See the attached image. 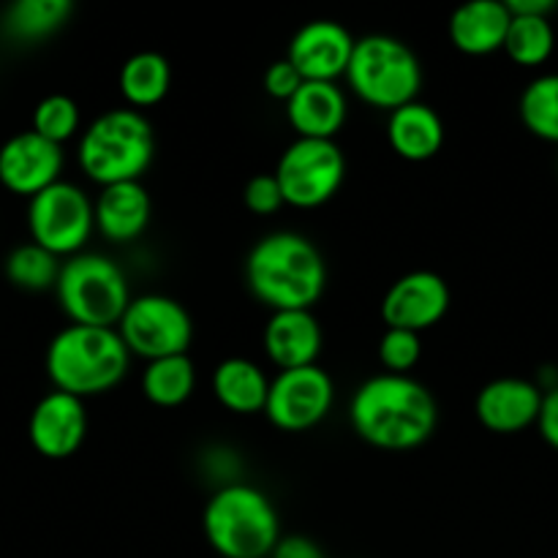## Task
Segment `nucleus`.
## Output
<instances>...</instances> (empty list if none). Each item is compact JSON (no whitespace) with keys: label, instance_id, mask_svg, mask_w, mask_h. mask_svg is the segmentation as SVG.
<instances>
[{"label":"nucleus","instance_id":"nucleus-1","mask_svg":"<svg viewBox=\"0 0 558 558\" xmlns=\"http://www.w3.org/2000/svg\"><path fill=\"white\" fill-rule=\"evenodd\" d=\"M349 423L365 441L385 452H409L430 441L439 425L436 396L414 376L376 374L354 390Z\"/></svg>","mask_w":558,"mask_h":558},{"label":"nucleus","instance_id":"nucleus-2","mask_svg":"<svg viewBox=\"0 0 558 558\" xmlns=\"http://www.w3.org/2000/svg\"><path fill=\"white\" fill-rule=\"evenodd\" d=\"M245 283L270 311H311L327 289V262L305 234L272 232L251 248Z\"/></svg>","mask_w":558,"mask_h":558},{"label":"nucleus","instance_id":"nucleus-3","mask_svg":"<svg viewBox=\"0 0 558 558\" xmlns=\"http://www.w3.org/2000/svg\"><path fill=\"white\" fill-rule=\"evenodd\" d=\"M131 357L118 327L69 325L49 341L44 363L54 390L85 401L114 390L129 374Z\"/></svg>","mask_w":558,"mask_h":558},{"label":"nucleus","instance_id":"nucleus-4","mask_svg":"<svg viewBox=\"0 0 558 558\" xmlns=\"http://www.w3.org/2000/svg\"><path fill=\"white\" fill-rule=\"evenodd\" d=\"M207 545L221 558H270L281 543V515L265 490L223 483L202 512Z\"/></svg>","mask_w":558,"mask_h":558},{"label":"nucleus","instance_id":"nucleus-5","mask_svg":"<svg viewBox=\"0 0 558 558\" xmlns=\"http://www.w3.org/2000/svg\"><path fill=\"white\" fill-rule=\"evenodd\" d=\"M80 167L101 189L136 183L156 158L153 123L136 109H109L98 114L80 136Z\"/></svg>","mask_w":558,"mask_h":558},{"label":"nucleus","instance_id":"nucleus-6","mask_svg":"<svg viewBox=\"0 0 558 558\" xmlns=\"http://www.w3.org/2000/svg\"><path fill=\"white\" fill-rule=\"evenodd\" d=\"M349 90L368 107L396 112L417 101L423 87V65L407 41L385 33L357 38L347 71Z\"/></svg>","mask_w":558,"mask_h":558},{"label":"nucleus","instance_id":"nucleus-7","mask_svg":"<svg viewBox=\"0 0 558 558\" xmlns=\"http://www.w3.org/2000/svg\"><path fill=\"white\" fill-rule=\"evenodd\" d=\"M54 294L71 325L85 327H118L134 300L123 267L85 251L63 262Z\"/></svg>","mask_w":558,"mask_h":558},{"label":"nucleus","instance_id":"nucleus-8","mask_svg":"<svg viewBox=\"0 0 558 558\" xmlns=\"http://www.w3.org/2000/svg\"><path fill=\"white\" fill-rule=\"evenodd\" d=\"M272 174L287 205L316 210L341 191L347 180V156L336 140H294L281 153Z\"/></svg>","mask_w":558,"mask_h":558},{"label":"nucleus","instance_id":"nucleus-9","mask_svg":"<svg viewBox=\"0 0 558 558\" xmlns=\"http://www.w3.org/2000/svg\"><path fill=\"white\" fill-rule=\"evenodd\" d=\"M27 229L33 243L54 256H76L96 232V205L80 185L58 180L27 205Z\"/></svg>","mask_w":558,"mask_h":558},{"label":"nucleus","instance_id":"nucleus-10","mask_svg":"<svg viewBox=\"0 0 558 558\" xmlns=\"http://www.w3.org/2000/svg\"><path fill=\"white\" fill-rule=\"evenodd\" d=\"M131 354L147 360L189 354L194 343V319L189 308L167 294H140L131 300L118 325Z\"/></svg>","mask_w":558,"mask_h":558},{"label":"nucleus","instance_id":"nucleus-11","mask_svg":"<svg viewBox=\"0 0 558 558\" xmlns=\"http://www.w3.org/2000/svg\"><path fill=\"white\" fill-rule=\"evenodd\" d=\"M336 403V385L322 365L278 371L270 381L265 417L287 434H303L325 423Z\"/></svg>","mask_w":558,"mask_h":558},{"label":"nucleus","instance_id":"nucleus-12","mask_svg":"<svg viewBox=\"0 0 558 558\" xmlns=\"http://www.w3.org/2000/svg\"><path fill=\"white\" fill-rule=\"evenodd\" d=\"M452 303L450 287L434 270H412L390 283L381 298V319L392 330L425 332L439 325Z\"/></svg>","mask_w":558,"mask_h":558},{"label":"nucleus","instance_id":"nucleus-13","mask_svg":"<svg viewBox=\"0 0 558 558\" xmlns=\"http://www.w3.org/2000/svg\"><path fill=\"white\" fill-rule=\"evenodd\" d=\"M357 38L336 20H314L289 41L287 60L305 82H338L347 76Z\"/></svg>","mask_w":558,"mask_h":558},{"label":"nucleus","instance_id":"nucleus-14","mask_svg":"<svg viewBox=\"0 0 558 558\" xmlns=\"http://www.w3.org/2000/svg\"><path fill=\"white\" fill-rule=\"evenodd\" d=\"M63 145L44 140L36 131H22L0 147V183L20 196H36L54 185L63 172Z\"/></svg>","mask_w":558,"mask_h":558},{"label":"nucleus","instance_id":"nucleus-15","mask_svg":"<svg viewBox=\"0 0 558 558\" xmlns=\"http://www.w3.org/2000/svg\"><path fill=\"white\" fill-rule=\"evenodd\" d=\"M27 436L38 456L63 461L71 458L87 436V407L82 398L52 390L33 407Z\"/></svg>","mask_w":558,"mask_h":558},{"label":"nucleus","instance_id":"nucleus-16","mask_svg":"<svg viewBox=\"0 0 558 558\" xmlns=\"http://www.w3.org/2000/svg\"><path fill=\"white\" fill-rule=\"evenodd\" d=\"M545 392L537 381L521 376H499L477 392L474 414L490 434L510 436L539 423Z\"/></svg>","mask_w":558,"mask_h":558},{"label":"nucleus","instance_id":"nucleus-17","mask_svg":"<svg viewBox=\"0 0 558 558\" xmlns=\"http://www.w3.org/2000/svg\"><path fill=\"white\" fill-rule=\"evenodd\" d=\"M262 343L278 371L308 368L319 365L316 360L325 349V332L311 311H272Z\"/></svg>","mask_w":558,"mask_h":558},{"label":"nucleus","instance_id":"nucleus-18","mask_svg":"<svg viewBox=\"0 0 558 558\" xmlns=\"http://www.w3.org/2000/svg\"><path fill=\"white\" fill-rule=\"evenodd\" d=\"M347 118L349 101L338 82H303L287 101V120L298 140H336Z\"/></svg>","mask_w":558,"mask_h":558},{"label":"nucleus","instance_id":"nucleus-19","mask_svg":"<svg viewBox=\"0 0 558 558\" xmlns=\"http://www.w3.org/2000/svg\"><path fill=\"white\" fill-rule=\"evenodd\" d=\"M96 205V229L114 245L140 240L153 221V199L142 180L101 189Z\"/></svg>","mask_w":558,"mask_h":558},{"label":"nucleus","instance_id":"nucleus-20","mask_svg":"<svg viewBox=\"0 0 558 558\" xmlns=\"http://www.w3.org/2000/svg\"><path fill=\"white\" fill-rule=\"evenodd\" d=\"M512 11L499 0H472L452 11L447 22V33L458 52L485 58L499 49H505L507 31H510Z\"/></svg>","mask_w":558,"mask_h":558},{"label":"nucleus","instance_id":"nucleus-21","mask_svg":"<svg viewBox=\"0 0 558 558\" xmlns=\"http://www.w3.org/2000/svg\"><path fill=\"white\" fill-rule=\"evenodd\" d=\"M387 142L403 161L423 163L439 156L445 145V123L439 112L423 101H412L387 118Z\"/></svg>","mask_w":558,"mask_h":558},{"label":"nucleus","instance_id":"nucleus-22","mask_svg":"<svg viewBox=\"0 0 558 558\" xmlns=\"http://www.w3.org/2000/svg\"><path fill=\"white\" fill-rule=\"evenodd\" d=\"M270 381L254 360L227 357L213 371V396L232 414H265Z\"/></svg>","mask_w":558,"mask_h":558},{"label":"nucleus","instance_id":"nucleus-23","mask_svg":"<svg viewBox=\"0 0 558 558\" xmlns=\"http://www.w3.org/2000/svg\"><path fill=\"white\" fill-rule=\"evenodd\" d=\"M118 87L120 96L125 98L131 109H136V112L150 109L161 104L169 96V90H172V65L158 52L131 54L120 65Z\"/></svg>","mask_w":558,"mask_h":558},{"label":"nucleus","instance_id":"nucleus-24","mask_svg":"<svg viewBox=\"0 0 558 558\" xmlns=\"http://www.w3.org/2000/svg\"><path fill=\"white\" fill-rule=\"evenodd\" d=\"M196 365L191 354L153 360L142 371V396L158 409H178L194 396Z\"/></svg>","mask_w":558,"mask_h":558},{"label":"nucleus","instance_id":"nucleus-25","mask_svg":"<svg viewBox=\"0 0 558 558\" xmlns=\"http://www.w3.org/2000/svg\"><path fill=\"white\" fill-rule=\"evenodd\" d=\"M74 14L71 0H16L3 11V33L14 41H44Z\"/></svg>","mask_w":558,"mask_h":558},{"label":"nucleus","instance_id":"nucleus-26","mask_svg":"<svg viewBox=\"0 0 558 558\" xmlns=\"http://www.w3.org/2000/svg\"><path fill=\"white\" fill-rule=\"evenodd\" d=\"M556 49V31L550 16H523L512 14L510 31H507L505 52L507 58L523 69H537L548 63Z\"/></svg>","mask_w":558,"mask_h":558},{"label":"nucleus","instance_id":"nucleus-27","mask_svg":"<svg viewBox=\"0 0 558 558\" xmlns=\"http://www.w3.org/2000/svg\"><path fill=\"white\" fill-rule=\"evenodd\" d=\"M518 114L529 134L558 145V74L534 76L523 87Z\"/></svg>","mask_w":558,"mask_h":558},{"label":"nucleus","instance_id":"nucleus-28","mask_svg":"<svg viewBox=\"0 0 558 558\" xmlns=\"http://www.w3.org/2000/svg\"><path fill=\"white\" fill-rule=\"evenodd\" d=\"M5 278L25 292H47L58 287L63 262L52 251L41 248L38 243H22L5 256Z\"/></svg>","mask_w":558,"mask_h":558},{"label":"nucleus","instance_id":"nucleus-29","mask_svg":"<svg viewBox=\"0 0 558 558\" xmlns=\"http://www.w3.org/2000/svg\"><path fill=\"white\" fill-rule=\"evenodd\" d=\"M80 123V107L65 93H52V96L41 98L36 109H33V131L41 134L44 140L54 142V145H63L71 136H76Z\"/></svg>","mask_w":558,"mask_h":558},{"label":"nucleus","instance_id":"nucleus-30","mask_svg":"<svg viewBox=\"0 0 558 558\" xmlns=\"http://www.w3.org/2000/svg\"><path fill=\"white\" fill-rule=\"evenodd\" d=\"M420 357H423V341L420 332L412 330H392L387 327L385 336L379 341V363L387 374L412 376L417 368Z\"/></svg>","mask_w":558,"mask_h":558},{"label":"nucleus","instance_id":"nucleus-31","mask_svg":"<svg viewBox=\"0 0 558 558\" xmlns=\"http://www.w3.org/2000/svg\"><path fill=\"white\" fill-rule=\"evenodd\" d=\"M243 202L254 216H276V213L287 205L276 174H254V178L245 183Z\"/></svg>","mask_w":558,"mask_h":558},{"label":"nucleus","instance_id":"nucleus-32","mask_svg":"<svg viewBox=\"0 0 558 558\" xmlns=\"http://www.w3.org/2000/svg\"><path fill=\"white\" fill-rule=\"evenodd\" d=\"M262 82H265L267 96H272L276 101L287 104V101H292V96L300 90V87H303L305 80L300 76V71L294 69L287 58H281V60H276V63L267 65L265 80Z\"/></svg>","mask_w":558,"mask_h":558},{"label":"nucleus","instance_id":"nucleus-33","mask_svg":"<svg viewBox=\"0 0 558 558\" xmlns=\"http://www.w3.org/2000/svg\"><path fill=\"white\" fill-rule=\"evenodd\" d=\"M270 558H327L325 550L319 548V543H314L311 537H303V534H289V537H281V543L276 545Z\"/></svg>","mask_w":558,"mask_h":558},{"label":"nucleus","instance_id":"nucleus-34","mask_svg":"<svg viewBox=\"0 0 558 558\" xmlns=\"http://www.w3.org/2000/svg\"><path fill=\"white\" fill-rule=\"evenodd\" d=\"M539 436L545 439V445L554 447L558 452V387L545 392L543 401V412H539Z\"/></svg>","mask_w":558,"mask_h":558},{"label":"nucleus","instance_id":"nucleus-35","mask_svg":"<svg viewBox=\"0 0 558 558\" xmlns=\"http://www.w3.org/2000/svg\"><path fill=\"white\" fill-rule=\"evenodd\" d=\"M512 14L523 16H550L556 11V0H510Z\"/></svg>","mask_w":558,"mask_h":558}]
</instances>
